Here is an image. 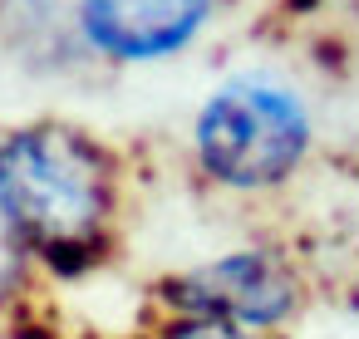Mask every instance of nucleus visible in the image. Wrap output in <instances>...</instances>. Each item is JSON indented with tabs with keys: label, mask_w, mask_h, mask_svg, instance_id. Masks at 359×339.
Listing matches in <instances>:
<instances>
[{
	"label": "nucleus",
	"mask_w": 359,
	"mask_h": 339,
	"mask_svg": "<svg viewBox=\"0 0 359 339\" xmlns=\"http://www.w3.org/2000/svg\"><path fill=\"white\" fill-rule=\"evenodd\" d=\"M114 212V158L69 123H35L0 143V216L40 256H89Z\"/></svg>",
	"instance_id": "nucleus-1"
},
{
	"label": "nucleus",
	"mask_w": 359,
	"mask_h": 339,
	"mask_svg": "<svg viewBox=\"0 0 359 339\" xmlns=\"http://www.w3.org/2000/svg\"><path fill=\"white\" fill-rule=\"evenodd\" d=\"M310 123L295 94L236 79L197 113V158L226 187H271L305 158Z\"/></svg>",
	"instance_id": "nucleus-2"
},
{
	"label": "nucleus",
	"mask_w": 359,
	"mask_h": 339,
	"mask_svg": "<svg viewBox=\"0 0 359 339\" xmlns=\"http://www.w3.org/2000/svg\"><path fill=\"white\" fill-rule=\"evenodd\" d=\"M168 300L187 314L202 319H226V324H276L290 314L295 305V285L290 275L256 251L212 261L192 275H177L168 285Z\"/></svg>",
	"instance_id": "nucleus-3"
},
{
	"label": "nucleus",
	"mask_w": 359,
	"mask_h": 339,
	"mask_svg": "<svg viewBox=\"0 0 359 339\" xmlns=\"http://www.w3.org/2000/svg\"><path fill=\"white\" fill-rule=\"evenodd\" d=\"M212 0H79V30L109 60H163L192 45Z\"/></svg>",
	"instance_id": "nucleus-4"
},
{
	"label": "nucleus",
	"mask_w": 359,
	"mask_h": 339,
	"mask_svg": "<svg viewBox=\"0 0 359 339\" xmlns=\"http://www.w3.org/2000/svg\"><path fill=\"white\" fill-rule=\"evenodd\" d=\"M168 339H246L236 324H226V319H202V314H192L182 329H172Z\"/></svg>",
	"instance_id": "nucleus-5"
}]
</instances>
